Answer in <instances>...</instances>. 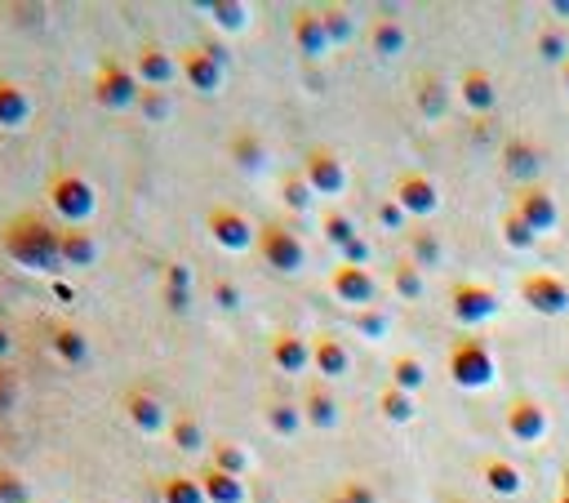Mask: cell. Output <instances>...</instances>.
Here are the masks:
<instances>
[{
	"instance_id": "obj_50",
	"label": "cell",
	"mask_w": 569,
	"mask_h": 503,
	"mask_svg": "<svg viewBox=\"0 0 569 503\" xmlns=\"http://www.w3.org/2000/svg\"><path fill=\"white\" fill-rule=\"evenodd\" d=\"M356 326L369 330V335H383V330H388V316L374 312V307H365V312H356Z\"/></svg>"
},
{
	"instance_id": "obj_4",
	"label": "cell",
	"mask_w": 569,
	"mask_h": 503,
	"mask_svg": "<svg viewBox=\"0 0 569 503\" xmlns=\"http://www.w3.org/2000/svg\"><path fill=\"white\" fill-rule=\"evenodd\" d=\"M498 375V365H494V352L485 348V339H458L450 348V379L467 392H477V388H490Z\"/></svg>"
},
{
	"instance_id": "obj_20",
	"label": "cell",
	"mask_w": 569,
	"mask_h": 503,
	"mask_svg": "<svg viewBox=\"0 0 569 503\" xmlns=\"http://www.w3.org/2000/svg\"><path fill=\"white\" fill-rule=\"evenodd\" d=\"M312 370L325 383H334V379H343L352 370V356H347V348H343L339 335H316L312 339Z\"/></svg>"
},
{
	"instance_id": "obj_44",
	"label": "cell",
	"mask_w": 569,
	"mask_h": 503,
	"mask_svg": "<svg viewBox=\"0 0 569 503\" xmlns=\"http://www.w3.org/2000/svg\"><path fill=\"white\" fill-rule=\"evenodd\" d=\"M312 197H316V192H312L307 183H303V174H290V178H280V201L290 205L294 214H303V210L312 205Z\"/></svg>"
},
{
	"instance_id": "obj_40",
	"label": "cell",
	"mask_w": 569,
	"mask_h": 503,
	"mask_svg": "<svg viewBox=\"0 0 569 503\" xmlns=\"http://www.w3.org/2000/svg\"><path fill=\"white\" fill-rule=\"evenodd\" d=\"M503 241H507L511 250L526 254V250H534V246H539V232H534V227H530L526 218H520L516 210H507V214H503Z\"/></svg>"
},
{
	"instance_id": "obj_13",
	"label": "cell",
	"mask_w": 569,
	"mask_h": 503,
	"mask_svg": "<svg viewBox=\"0 0 569 503\" xmlns=\"http://www.w3.org/2000/svg\"><path fill=\"white\" fill-rule=\"evenodd\" d=\"M511 210H516L520 218H526L539 237H543V232H556V223H560V205H556V197L543 188V183H530V188H516Z\"/></svg>"
},
{
	"instance_id": "obj_25",
	"label": "cell",
	"mask_w": 569,
	"mask_h": 503,
	"mask_svg": "<svg viewBox=\"0 0 569 503\" xmlns=\"http://www.w3.org/2000/svg\"><path fill=\"white\" fill-rule=\"evenodd\" d=\"M263 424H267V432H276V437H299L303 432V405L299 401H284V397H271L267 405H263Z\"/></svg>"
},
{
	"instance_id": "obj_11",
	"label": "cell",
	"mask_w": 569,
	"mask_h": 503,
	"mask_svg": "<svg viewBox=\"0 0 569 503\" xmlns=\"http://www.w3.org/2000/svg\"><path fill=\"white\" fill-rule=\"evenodd\" d=\"M329 290H334L339 303H347V307H356V312L374 307V299H378L374 272H369V267H356V263H339L334 272H329Z\"/></svg>"
},
{
	"instance_id": "obj_16",
	"label": "cell",
	"mask_w": 569,
	"mask_h": 503,
	"mask_svg": "<svg viewBox=\"0 0 569 503\" xmlns=\"http://www.w3.org/2000/svg\"><path fill=\"white\" fill-rule=\"evenodd\" d=\"M503 169H507V178H516V188H530V183L539 178V169H543L539 143L526 139V134H511V139L503 143Z\"/></svg>"
},
{
	"instance_id": "obj_19",
	"label": "cell",
	"mask_w": 569,
	"mask_h": 503,
	"mask_svg": "<svg viewBox=\"0 0 569 503\" xmlns=\"http://www.w3.org/2000/svg\"><path fill=\"white\" fill-rule=\"evenodd\" d=\"M303 419L312 424V428H320V432H329V428H339V397H334V388H329L325 379H312L307 388H303Z\"/></svg>"
},
{
	"instance_id": "obj_15",
	"label": "cell",
	"mask_w": 569,
	"mask_h": 503,
	"mask_svg": "<svg viewBox=\"0 0 569 503\" xmlns=\"http://www.w3.org/2000/svg\"><path fill=\"white\" fill-rule=\"evenodd\" d=\"M267 361L280 375H307L312 370V339H303L299 330H276L267 339Z\"/></svg>"
},
{
	"instance_id": "obj_2",
	"label": "cell",
	"mask_w": 569,
	"mask_h": 503,
	"mask_svg": "<svg viewBox=\"0 0 569 503\" xmlns=\"http://www.w3.org/2000/svg\"><path fill=\"white\" fill-rule=\"evenodd\" d=\"M45 192H50V205H54V214L67 227H85L93 218V210H99V192H93V183L80 169H67V165L50 174Z\"/></svg>"
},
{
	"instance_id": "obj_1",
	"label": "cell",
	"mask_w": 569,
	"mask_h": 503,
	"mask_svg": "<svg viewBox=\"0 0 569 503\" xmlns=\"http://www.w3.org/2000/svg\"><path fill=\"white\" fill-rule=\"evenodd\" d=\"M59 237L63 227H54L40 214H14L0 227V250L10 263H18L23 272H40V277H59L63 272V254H59Z\"/></svg>"
},
{
	"instance_id": "obj_54",
	"label": "cell",
	"mask_w": 569,
	"mask_h": 503,
	"mask_svg": "<svg viewBox=\"0 0 569 503\" xmlns=\"http://www.w3.org/2000/svg\"><path fill=\"white\" fill-rule=\"evenodd\" d=\"M560 89H565V95H569V59L560 63Z\"/></svg>"
},
{
	"instance_id": "obj_39",
	"label": "cell",
	"mask_w": 569,
	"mask_h": 503,
	"mask_svg": "<svg viewBox=\"0 0 569 503\" xmlns=\"http://www.w3.org/2000/svg\"><path fill=\"white\" fill-rule=\"evenodd\" d=\"M169 441H174V450H182V454L205 450V432H201V424H197L192 415H178V419L169 424Z\"/></svg>"
},
{
	"instance_id": "obj_43",
	"label": "cell",
	"mask_w": 569,
	"mask_h": 503,
	"mask_svg": "<svg viewBox=\"0 0 569 503\" xmlns=\"http://www.w3.org/2000/svg\"><path fill=\"white\" fill-rule=\"evenodd\" d=\"M218 473H231V477H245V450L236 441H218L214 445V460H210Z\"/></svg>"
},
{
	"instance_id": "obj_33",
	"label": "cell",
	"mask_w": 569,
	"mask_h": 503,
	"mask_svg": "<svg viewBox=\"0 0 569 503\" xmlns=\"http://www.w3.org/2000/svg\"><path fill=\"white\" fill-rule=\"evenodd\" d=\"M320 232H325V241H329V246H339V250H347V246H356V241H361V232H356L352 214H343V210H325V218H320Z\"/></svg>"
},
{
	"instance_id": "obj_22",
	"label": "cell",
	"mask_w": 569,
	"mask_h": 503,
	"mask_svg": "<svg viewBox=\"0 0 569 503\" xmlns=\"http://www.w3.org/2000/svg\"><path fill=\"white\" fill-rule=\"evenodd\" d=\"M290 36H294L303 59H325L329 54V36H325V23H320V10H294Z\"/></svg>"
},
{
	"instance_id": "obj_27",
	"label": "cell",
	"mask_w": 569,
	"mask_h": 503,
	"mask_svg": "<svg viewBox=\"0 0 569 503\" xmlns=\"http://www.w3.org/2000/svg\"><path fill=\"white\" fill-rule=\"evenodd\" d=\"M405 45H409V32H405L401 18H374V27H369V50H374L378 59H401Z\"/></svg>"
},
{
	"instance_id": "obj_5",
	"label": "cell",
	"mask_w": 569,
	"mask_h": 503,
	"mask_svg": "<svg viewBox=\"0 0 569 503\" xmlns=\"http://www.w3.org/2000/svg\"><path fill=\"white\" fill-rule=\"evenodd\" d=\"M138 95H142V85L134 76V67H125L116 59L99 63V72H93V99H99V108L125 112V108H138Z\"/></svg>"
},
{
	"instance_id": "obj_29",
	"label": "cell",
	"mask_w": 569,
	"mask_h": 503,
	"mask_svg": "<svg viewBox=\"0 0 569 503\" xmlns=\"http://www.w3.org/2000/svg\"><path fill=\"white\" fill-rule=\"evenodd\" d=\"M227 156L241 165V169H258L267 161V143H263V134L254 129H236L231 139H227Z\"/></svg>"
},
{
	"instance_id": "obj_17",
	"label": "cell",
	"mask_w": 569,
	"mask_h": 503,
	"mask_svg": "<svg viewBox=\"0 0 569 503\" xmlns=\"http://www.w3.org/2000/svg\"><path fill=\"white\" fill-rule=\"evenodd\" d=\"M178 72H182V80L192 85V89H201V95H218L223 80H227V67H218V63L210 59L205 45H192V50H182Z\"/></svg>"
},
{
	"instance_id": "obj_46",
	"label": "cell",
	"mask_w": 569,
	"mask_h": 503,
	"mask_svg": "<svg viewBox=\"0 0 569 503\" xmlns=\"http://www.w3.org/2000/svg\"><path fill=\"white\" fill-rule=\"evenodd\" d=\"M0 503H31L27 481L14 468H5V464H0Z\"/></svg>"
},
{
	"instance_id": "obj_31",
	"label": "cell",
	"mask_w": 569,
	"mask_h": 503,
	"mask_svg": "<svg viewBox=\"0 0 569 503\" xmlns=\"http://www.w3.org/2000/svg\"><path fill=\"white\" fill-rule=\"evenodd\" d=\"M50 348L63 365H85L89 361V339L76 330V326H54L50 330Z\"/></svg>"
},
{
	"instance_id": "obj_14",
	"label": "cell",
	"mask_w": 569,
	"mask_h": 503,
	"mask_svg": "<svg viewBox=\"0 0 569 503\" xmlns=\"http://www.w3.org/2000/svg\"><path fill=\"white\" fill-rule=\"evenodd\" d=\"M121 410H125V419L142 432V437H156V432H169V410H165V401L161 397H152V392H142V388H129L125 397H121Z\"/></svg>"
},
{
	"instance_id": "obj_21",
	"label": "cell",
	"mask_w": 569,
	"mask_h": 503,
	"mask_svg": "<svg viewBox=\"0 0 569 503\" xmlns=\"http://www.w3.org/2000/svg\"><path fill=\"white\" fill-rule=\"evenodd\" d=\"M458 99L477 116H490L498 108V85H494V76L485 67H467L463 80H458Z\"/></svg>"
},
{
	"instance_id": "obj_8",
	"label": "cell",
	"mask_w": 569,
	"mask_h": 503,
	"mask_svg": "<svg viewBox=\"0 0 569 503\" xmlns=\"http://www.w3.org/2000/svg\"><path fill=\"white\" fill-rule=\"evenodd\" d=\"M520 303L539 316H560L569 307V281L556 277V272H530V277L520 281Z\"/></svg>"
},
{
	"instance_id": "obj_9",
	"label": "cell",
	"mask_w": 569,
	"mask_h": 503,
	"mask_svg": "<svg viewBox=\"0 0 569 503\" xmlns=\"http://www.w3.org/2000/svg\"><path fill=\"white\" fill-rule=\"evenodd\" d=\"M205 232L214 237V246L223 250H250L254 237H258V227L245 218V210H236V205H214L205 214Z\"/></svg>"
},
{
	"instance_id": "obj_3",
	"label": "cell",
	"mask_w": 569,
	"mask_h": 503,
	"mask_svg": "<svg viewBox=\"0 0 569 503\" xmlns=\"http://www.w3.org/2000/svg\"><path fill=\"white\" fill-rule=\"evenodd\" d=\"M254 250L271 272H280V277H294V272H303V263H307V246L290 223H263L258 237H254Z\"/></svg>"
},
{
	"instance_id": "obj_52",
	"label": "cell",
	"mask_w": 569,
	"mask_h": 503,
	"mask_svg": "<svg viewBox=\"0 0 569 503\" xmlns=\"http://www.w3.org/2000/svg\"><path fill=\"white\" fill-rule=\"evenodd\" d=\"M10 352H14V339H10L5 326H0V356H10Z\"/></svg>"
},
{
	"instance_id": "obj_34",
	"label": "cell",
	"mask_w": 569,
	"mask_h": 503,
	"mask_svg": "<svg viewBox=\"0 0 569 503\" xmlns=\"http://www.w3.org/2000/svg\"><path fill=\"white\" fill-rule=\"evenodd\" d=\"M378 410H383V419L388 424H409L418 415V405H414V392H401V388H383L378 392Z\"/></svg>"
},
{
	"instance_id": "obj_18",
	"label": "cell",
	"mask_w": 569,
	"mask_h": 503,
	"mask_svg": "<svg viewBox=\"0 0 569 503\" xmlns=\"http://www.w3.org/2000/svg\"><path fill=\"white\" fill-rule=\"evenodd\" d=\"M134 76H138L142 89H165V85L178 76V63H174V54L165 50V45H138Z\"/></svg>"
},
{
	"instance_id": "obj_6",
	"label": "cell",
	"mask_w": 569,
	"mask_h": 503,
	"mask_svg": "<svg viewBox=\"0 0 569 503\" xmlns=\"http://www.w3.org/2000/svg\"><path fill=\"white\" fill-rule=\"evenodd\" d=\"M299 174L316 197H343L347 192V165H343V156L334 148H307Z\"/></svg>"
},
{
	"instance_id": "obj_26",
	"label": "cell",
	"mask_w": 569,
	"mask_h": 503,
	"mask_svg": "<svg viewBox=\"0 0 569 503\" xmlns=\"http://www.w3.org/2000/svg\"><path fill=\"white\" fill-rule=\"evenodd\" d=\"M201 490H205V503H245V481L231 477V473H218L214 464H205L197 473Z\"/></svg>"
},
{
	"instance_id": "obj_41",
	"label": "cell",
	"mask_w": 569,
	"mask_h": 503,
	"mask_svg": "<svg viewBox=\"0 0 569 503\" xmlns=\"http://www.w3.org/2000/svg\"><path fill=\"white\" fill-rule=\"evenodd\" d=\"M320 23H325L329 45H347V40H352V32H356L352 10H339V5H325V10H320Z\"/></svg>"
},
{
	"instance_id": "obj_38",
	"label": "cell",
	"mask_w": 569,
	"mask_h": 503,
	"mask_svg": "<svg viewBox=\"0 0 569 503\" xmlns=\"http://www.w3.org/2000/svg\"><path fill=\"white\" fill-rule=\"evenodd\" d=\"M422 379H427V365H422L418 356L401 352V356L392 361V388H401V392H418Z\"/></svg>"
},
{
	"instance_id": "obj_55",
	"label": "cell",
	"mask_w": 569,
	"mask_h": 503,
	"mask_svg": "<svg viewBox=\"0 0 569 503\" xmlns=\"http://www.w3.org/2000/svg\"><path fill=\"white\" fill-rule=\"evenodd\" d=\"M556 503H569V490H560V494H556Z\"/></svg>"
},
{
	"instance_id": "obj_47",
	"label": "cell",
	"mask_w": 569,
	"mask_h": 503,
	"mask_svg": "<svg viewBox=\"0 0 569 503\" xmlns=\"http://www.w3.org/2000/svg\"><path fill=\"white\" fill-rule=\"evenodd\" d=\"M138 112L148 116V121H165V116H169L165 89H142V95H138Z\"/></svg>"
},
{
	"instance_id": "obj_12",
	"label": "cell",
	"mask_w": 569,
	"mask_h": 503,
	"mask_svg": "<svg viewBox=\"0 0 569 503\" xmlns=\"http://www.w3.org/2000/svg\"><path fill=\"white\" fill-rule=\"evenodd\" d=\"M503 428H507V437L520 441V445H539V441L547 437V410H543V401L516 397V401L507 405V415H503Z\"/></svg>"
},
{
	"instance_id": "obj_51",
	"label": "cell",
	"mask_w": 569,
	"mask_h": 503,
	"mask_svg": "<svg viewBox=\"0 0 569 503\" xmlns=\"http://www.w3.org/2000/svg\"><path fill=\"white\" fill-rule=\"evenodd\" d=\"M214 303L227 307V312H231V307H241V290H236L231 281H214Z\"/></svg>"
},
{
	"instance_id": "obj_37",
	"label": "cell",
	"mask_w": 569,
	"mask_h": 503,
	"mask_svg": "<svg viewBox=\"0 0 569 503\" xmlns=\"http://www.w3.org/2000/svg\"><path fill=\"white\" fill-rule=\"evenodd\" d=\"M414 99H418V112L427 116V121H437V116H445V85L437 80V76H422L418 80V89H414Z\"/></svg>"
},
{
	"instance_id": "obj_53",
	"label": "cell",
	"mask_w": 569,
	"mask_h": 503,
	"mask_svg": "<svg viewBox=\"0 0 569 503\" xmlns=\"http://www.w3.org/2000/svg\"><path fill=\"white\" fill-rule=\"evenodd\" d=\"M547 10H552V14H560V18H565V14H569V0H552V5H547Z\"/></svg>"
},
{
	"instance_id": "obj_7",
	"label": "cell",
	"mask_w": 569,
	"mask_h": 503,
	"mask_svg": "<svg viewBox=\"0 0 569 503\" xmlns=\"http://www.w3.org/2000/svg\"><path fill=\"white\" fill-rule=\"evenodd\" d=\"M392 201L409 218H432L441 210V188L432 183V174H427V169H405L396 178V188H392Z\"/></svg>"
},
{
	"instance_id": "obj_23",
	"label": "cell",
	"mask_w": 569,
	"mask_h": 503,
	"mask_svg": "<svg viewBox=\"0 0 569 503\" xmlns=\"http://www.w3.org/2000/svg\"><path fill=\"white\" fill-rule=\"evenodd\" d=\"M477 473H481L485 490H490V494H498V499H516V494H520V486H526L520 468H516L511 460H503V454H485Z\"/></svg>"
},
{
	"instance_id": "obj_45",
	"label": "cell",
	"mask_w": 569,
	"mask_h": 503,
	"mask_svg": "<svg viewBox=\"0 0 569 503\" xmlns=\"http://www.w3.org/2000/svg\"><path fill=\"white\" fill-rule=\"evenodd\" d=\"M539 54H543L547 63H565V59H569V45H565V32H560V27H543V32H539Z\"/></svg>"
},
{
	"instance_id": "obj_48",
	"label": "cell",
	"mask_w": 569,
	"mask_h": 503,
	"mask_svg": "<svg viewBox=\"0 0 569 503\" xmlns=\"http://www.w3.org/2000/svg\"><path fill=\"white\" fill-rule=\"evenodd\" d=\"M329 503H374V490L365 486V481H356V477H347L334 494H329Z\"/></svg>"
},
{
	"instance_id": "obj_35",
	"label": "cell",
	"mask_w": 569,
	"mask_h": 503,
	"mask_svg": "<svg viewBox=\"0 0 569 503\" xmlns=\"http://www.w3.org/2000/svg\"><path fill=\"white\" fill-rule=\"evenodd\" d=\"M205 14L214 18L218 32H245V23H250L245 0H214V5H205Z\"/></svg>"
},
{
	"instance_id": "obj_28",
	"label": "cell",
	"mask_w": 569,
	"mask_h": 503,
	"mask_svg": "<svg viewBox=\"0 0 569 503\" xmlns=\"http://www.w3.org/2000/svg\"><path fill=\"white\" fill-rule=\"evenodd\" d=\"M59 254H63V267H89L93 259H99V241H93L85 227H63Z\"/></svg>"
},
{
	"instance_id": "obj_36",
	"label": "cell",
	"mask_w": 569,
	"mask_h": 503,
	"mask_svg": "<svg viewBox=\"0 0 569 503\" xmlns=\"http://www.w3.org/2000/svg\"><path fill=\"white\" fill-rule=\"evenodd\" d=\"M441 254H445V246L437 241V232H422V227H418V232H409V254H405V259H409L414 267H422V272L437 267Z\"/></svg>"
},
{
	"instance_id": "obj_49",
	"label": "cell",
	"mask_w": 569,
	"mask_h": 503,
	"mask_svg": "<svg viewBox=\"0 0 569 503\" xmlns=\"http://www.w3.org/2000/svg\"><path fill=\"white\" fill-rule=\"evenodd\" d=\"M378 223H383L388 232H401V227L409 223V214H405L396 201H383V205H378Z\"/></svg>"
},
{
	"instance_id": "obj_10",
	"label": "cell",
	"mask_w": 569,
	"mask_h": 503,
	"mask_svg": "<svg viewBox=\"0 0 569 503\" xmlns=\"http://www.w3.org/2000/svg\"><path fill=\"white\" fill-rule=\"evenodd\" d=\"M494 312H498V294L490 286H481V281H458L450 290V316L458 326H481Z\"/></svg>"
},
{
	"instance_id": "obj_24",
	"label": "cell",
	"mask_w": 569,
	"mask_h": 503,
	"mask_svg": "<svg viewBox=\"0 0 569 503\" xmlns=\"http://www.w3.org/2000/svg\"><path fill=\"white\" fill-rule=\"evenodd\" d=\"M31 121V95L10 80V76H0V129H23Z\"/></svg>"
},
{
	"instance_id": "obj_42",
	"label": "cell",
	"mask_w": 569,
	"mask_h": 503,
	"mask_svg": "<svg viewBox=\"0 0 569 503\" xmlns=\"http://www.w3.org/2000/svg\"><path fill=\"white\" fill-rule=\"evenodd\" d=\"M392 286H396V294H401V299H422V290H427V281H422V267H414L409 259H401V263L392 267Z\"/></svg>"
},
{
	"instance_id": "obj_56",
	"label": "cell",
	"mask_w": 569,
	"mask_h": 503,
	"mask_svg": "<svg viewBox=\"0 0 569 503\" xmlns=\"http://www.w3.org/2000/svg\"><path fill=\"white\" fill-rule=\"evenodd\" d=\"M560 490H569V473H565V477H560Z\"/></svg>"
},
{
	"instance_id": "obj_32",
	"label": "cell",
	"mask_w": 569,
	"mask_h": 503,
	"mask_svg": "<svg viewBox=\"0 0 569 503\" xmlns=\"http://www.w3.org/2000/svg\"><path fill=\"white\" fill-rule=\"evenodd\" d=\"M192 281H187V267L182 263H165L161 272V299L169 303V312H187V299H192V290H187Z\"/></svg>"
},
{
	"instance_id": "obj_30",
	"label": "cell",
	"mask_w": 569,
	"mask_h": 503,
	"mask_svg": "<svg viewBox=\"0 0 569 503\" xmlns=\"http://www.w3.org/2000/svg\"><path fill=\"white\" fill-rule=\"evenodd\" d=\"M156 494H161V503H205L197 473H165L156 481Z\"/></svg>"
}]
</instances>
